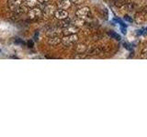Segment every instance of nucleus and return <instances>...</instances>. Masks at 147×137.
I'll list each match as a JSON object with an SVG mask.
<instances>
[{"label":"nucleus","mask_w":147,"mask_h":137,"mask_svg":"<svg viewBox=\"0 0 147 137\" xmlns=\"http://www.w3.org/2000/svg\"><path fill=\"white\" fill-rule=\"evenodd\" d=\"M90 15H91V10L88 7H83L76 11V17L82 18V19H86V18H87Z\"/></svg>","instance_id":"obj_1"},{"label":"nucleus","mask_w":147,"mask_h":137,"mask_svg":"<svg viewBox=\"0 0 147 137\" xmlns=\"http://www.w3.org/2000/svg\"><path fill=\"white\" fill-rule=\"evenodd\" d=\"M77 40H78V36L76 34L66 35L62 38V43L65 46H70L77 42Z\"/></svg>","instance_id":"obj_2"},{"label":"nucleus","mask_w":147,"mask_h":137,"mask_svg":"<svg viewBox=\"0 0 147 137\" xmlns=\"http://www.w3.org/2000/svg\"><path fill=\"white\" fill-rule=\"evenodd\" d=\"M108 51H109L108 47H106V46H98V47L92 49L89 51V54L93 55V56H102V55H105Z\"/></svg>","instance_id":"obj_3"},{"label":"nucleus","mask_w":147,"mask_h":137,"mask_svg":"<svg viewBox=\"0 0 147 137\" xmlns=\"http://www.w3.org/2000/svg\"><path fill=\"white\" fill-rule=\"evenodd\" d=\"M54 17L59 20H63V19L68 18L69 14L66 11V9H58V10H55Z\"/></svg>","instance_id":"obj_4"},{"label":"nucleus","mask_w":147,"mask_h":137,"mask_svg":"<svg viewBox=\"0 0 147 137\" xmlns=\"http://www.w3.org/2000/svg\"><path fill=\"white\" fill-rule=\"evenodd\" d=\"M23 4V0H9L8 7L13 11H17L20 8Z\"/></svg>","instance_id":"obj_5"},{"label":"nucleus","mask_w":147,"mask_h":137,"mask_svg":"<svg viewBox=\"0 0 147 137\" xmlns=\"http://www.w3.org/2000/svg\"><path fill=\"white\" fill-rule=\"evenodd\" d=\"M42 15V11H41V9H40L39 7H33L30 9L29 11V17L31 18V19H35V18H38L40 17H41Z\"/></svg>","instance_id":"obj_6"},{"label":"nucleus","mask_w":147,"mask_h":137,"mask_svg":"<svg viewBox=\"0 0 147 137\" xmlns=\"http://www.w3.org/2000/svg\"><path fill=\"white\" fill-rule=\"evenodd\" d=\"M78 31V27L76 26H68L66 27L63 29L62 33L63 34V36H66V35H72V34H76Z\"/></svg>","instance_id":"obj_7"},{"label":"nucleus","mask_w":147,"mask_h":137,"mask_svg":"<svg viewBox=\"0 0 147 137\" xmlns=\"http://www.w3.org/2000/svg\"><path fill=\"white\" fill-rule=\"evenodd\" d=\"M71 0H58L56 5L59 9H67L71 7Z\"/></svg>","instance_id":"obj_8"},{"label":"nucleus","mask_w":147,"mask_h":137,"mask_svg":"<svg viewBox=\"0 0 147 137\" xmlns=\"http://www.w3.org/2000/svg\"><path fill=\"white\" fill-rule=\"evenodd\" d=\"M62 42V39L60 38L59 36H53V37H50V39L48 40V43L51 46H57Z\"/></svg>","instance_id":"obj_9"},{"label":"nucleus","mask_w":147,"mask_h":137,"mask_svg":"<svg viewBox=\"0 0 147 137\" xmlns=\"http://www.w3.org/2000/svg\"><path fill=\"white\" fill-rule=\"evenodd\" d=\"M38 3H39L38 0H25V2H24L25 6L30 8H33V7H37Z\"/></svg>","instance_id":"obj_10"},{"label":"nucleus","mask_w":147,"mask_h":137,"mask_svg":"<svg viewBox=\"0 0 147 137\" xmlns=\"http://www.w3.org/2000/svg\"><path fill=\"white\" fill-rule=\"evenodd\" d=\"M54 12H55L54 7L53 6H51V5H49V6H46L45 8H44V13L46 14V15H48V16L53 15Z\"/></svg>","instance_id":"obj_11"},{"label":"nucleus","mask_w":147,"mask_h":137,"mask_svg":"<svg viewBox=\"0 0 147 137\" xmlns=\"http://www.w3.org/2000/svg\"><path fill=\"white\" fill-rule=\"evenodd\" d=\"M76 50L78 54H83L86 52V46L85 44H78L76 47Z\"/></svg>","instance_id":"obj_12"},{"label":"nucleus","mask_w":147,"mask_h":137,"mask_svg":"<svg viewBox=\"0 0 147 137\" xmlns=\"http://www.w3.org/2000/svg\"><path fill=\"white\" fill-rule=\"evenodd\" d=\"M121 9H123V10H125V11H131V10L134 9V4L130 1V2H128L127 4L124 5V6H122Z\"/></svg>","instance_id":"obj_13"},{"label":"nucleus","mask_w":147,"mask_h":137,"mask_svg":"<svg viewBox=\"0 0 147 137\" xmlns=\"http://www.w3.org/2000/svg\"><path fill=\"white\" fill-rule=\"evenodd\" d=\"M111 1L114 3V5L118 7H121L122 6H124L125 4H127L128 2H130V0H111Z\"/></svg>","instance_id":"obj_14"},{"label":"nucleus","mask_w":147,"mask_h":137,"mask_svg":"<svg viewBox=\"0 0 147 137\" xmlns=\"http://www.w3.org/2000/svg\"><path fill=\"white\" fill-rule=\"evenodd\" d=\"M84 24H85V19H82V18H79V17H76V19L73 21V25L77 27L84 26Z\"/></svg>","instance_id":"obj_15"},{"label":"nucleus","mask_w":147,"mask_h":137,"mask_svg":"<svg viewBox=\"0 0 147 137\" xmlns=\"http://www.w3.org/2000/svg\"><path fill=\"white\" fill-rule=\"evenodd\" d=\"M141 57H142V59H147V48H144L142 50Z\"/></svg>","instance_id":"obj_16"},{"label":"nucleus","mask_w":147,"mask_h":137,"mask_svg":"<svg viewBox=\"0 0 147 137\" xmlns=\"http://www.w3.org/2000/svg\"><path fill=\"white\" fill-rule=\"evenodd\" d=\"M71 2L75 5H77V6H79V5H82L83 3L85 2V0H71Z\"/></svg>","instance_id":"obj_17"},{"label":"nucleus","mask_w":147,"mask_h":137,"mask_svg":"<svg viewBox=\"0 0 147 137\" xmlns=\"http://www.w3.org/2000/svg\"><path fill=\"white\" fill-rule=\"evenodd\" d=\"M28 46H29L30 48H31L32 46H33V42H32L31 40H29V41H28Z\"/></svg>","instance_id":"obj_18"},{"label":"nucleus","mask_w":147,"mask_h":137,"mask_svg":"<svg viewBox=\"0 0 147 137\" xmlns=\"http://www.w3.org/2000/svg\"><path fill=\"white\" fill-rule=\"evenodd\" d=\"M39 3H41V4H45V3H47L49 0H38Z\"/></svg>","instance_id":"obj_19"},{"label":"nucleus","mask_w":147,"mask_h":137,"mask_svg":"<svg viewBox=\"0 0 147 137\" xmlns=\"http://www.w3.org/2000/svg\"><path fill=\"white\" fill-rule=\"evenodd\" d=\"M125 19H126V20H128V21H131V17H128V16H125Z\"/></svg>","instance_id":"obj_20"},{"label":"nucleus","mask_w":147,"mask_h":137,"mask_svg":"<svg viewBox=\"0 0 147 137\" xmlns=\"http://www.w3.org/2000/svg\"><path fill=\"white\" fill-rule=\"evenodd\" d=\"M0 51H1V50H0Z\"/></svg>","instance_id":"obj_21"}]
</instances>
